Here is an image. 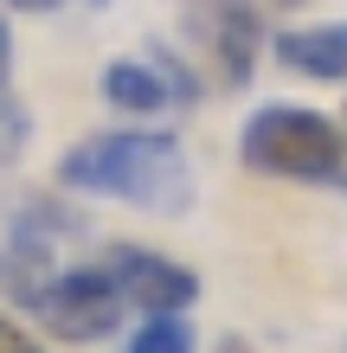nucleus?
<instances>
[{
  "mask_svg": "<svg viewBox=\"0 0 347 353\" xmlns=\"http://www.w3.org/2000/svg\"><path fill=\"white\" fill-rule=\"evenodd\" d=\"M32 308H39V321H46V334H58V341H103L122 321L129 302H122V289L110 283V270L97 263V270H58V276H46Z\"/></svg>",
  "mask_w": 347,
  "mask_h": 353,
  "instance_id": "3",
  "label": "nucleus"
},
{
  "mask_svg": "<svg viewBox=\"0 0 347 353\" xmlns=\"http://www.w3.org/2000/svg\"><path fill=\"white\" fill-rule=\"evenodd\" d=\"M244 168L277 174V180H341L347 174V135L328 116L296 110V103H270L251 116V129L238 141Z\"/></svg>",
  "mask_w": 347,
  "mask_h": 353,
  "instance_id": "2",
  "label": "nucleus"
},
{
  "mask_svg": "<svg viewBox=\"0 0 347 353\" xmlns=\"http://www.w3.org/2000/svg\"><path fill=\"white\" fill-rule=\"evenodd\" d=\"M277 58L296 77L341 84V77H347V26H296V32H277Z\"/></svg>",
  "mask_w": 347,
  "mask_h": 353,
  "instance_id": "7",
  "label": "nucleus"
},
{
  "mask_svg": "<svg viewBox=\"0 0 347 353\" xmlns=\"http://www.w3.org/2000/svg\"><path fill=\"white\" fill-rule=\"evenodd\" d=\"M103 270H110V283L122 289V302L148 308V315H174V308H187L199 296L193 270H180V263L155 257V251H110Z\"/></svg>",
  "mask_w": 347,
  "mask_h": 353,
  "instance_id": "5",
  "label": "nucleus"
},
{
  "mask_svg": "<svg viewBox=\"0 0 347 353\" xmlns=\"http://www.w3.org/2000/svg\"><path fill=\"white\" fill-rule=\"evenodd\" d=\"M7 7H26V13H52V7H71V0H7ZM97 7V0H90Z\"/></svg>",
  "mask_w": 347,
  "mask_h": 353,
  "instance_id": "11",
  "label": "nucleus"
},
{
  "mask_svg": "<svg viewBox=\"0 0 347 353\" xmlns=\"http://www.w3.org/2000/svg\"><path fill=\"white\" fill-rule=\"evenodd\" d=\"M187 52L212 84H244L257 65V19L238 0H199L187 19Z\"/></svg>",
  "mask_w": 347,
  "mask_h": 353,
  "instance_id": "4",
  "label": "nucleus"
},
{
  "mask_svg": "<svg viewBox=\"0 0 347 353\" xmlns=\"http://www.w3.org/2000/svg\"><path fill=\"white\" fill-rule=\"evenodd\" d=\"M0 353H39V341H26V327H13L0 315Z\"/></svg>",
  "mask_w": 347,
  "mask_h": 353,
  "instance_id": "9",
  "label": "nucleus"
},
{
  "mask_svg": "<svg viewBox=\"0 0 347 353\" xmlns=\"http://www.w3.org/2000/svg\"><path fill=\"white\" fill-rule=\"evenodd\" d=\"M103 97L116 110H129V116H155L168 103H187L193 84H187L180 65H161V58H116L103 71Z\"/></svg>",
  "mask_w": 347,
  "mask_h": 353,
  "instance_id": "6",
  "label": "nucleus"
},
{
  "mask_svg": "<svg viewBox=\"0 0 347 353\" xmlns=\"http://www.w3.org/2000/svg\"><path fill=\"white\" fill-rule=\"evenodd\" d=\"M129 353H193V334H187V327H180L174 315H148Z\"/></svg>",
  "mask_w": 347,
  "mask_h": 353,
  "instance_id": "8",
  "label": "nucleus"
},
{
  "mask_svg": "<svg viewBox=\"0 0 347 353\" xmlns=\"http://www.w3.org/2000/svg\"><path fill=\"white\" fill-rule=\"evenodd\" d=\"M7 71H13V32H7V19H0V90H7Z\"/></svg>",
  "mask_w": 347,
  "mask_h": 353,
  "instance_id": "10",
  "label": "nucleus"
},
{
  "mask_svg": "<svg viewBox=\"0 0 347 353\" xmlns=\"http://www.w3.org/2000/svg\"><path fill=\"white\" fill-rule=\"evenodd\" d=\"M58 180L71 193L122 199V205H148V212H187L193 174L180 161V141L168 129H110L90 135L58 161Z\"/></svg>",
  "mask_w": 347,
  "mask_h": 353,
  "instance_id": "1",
  "label": "nucleus"
},
{
  "mask_svg": "<svg viewBox=\"0 0 347 353\" xmlns=\"http://www.w3.org/2000/svg\"><path fill=\"white\" fill-rule=\"evenodd\" d=\"M219 353H251V347H244V341H219Z\"/></svg>",
  "mask_w": 347,
  "mask_h": 353,
  "instance_id": "12",
  "label": "nucleus"
}]
</instances>
